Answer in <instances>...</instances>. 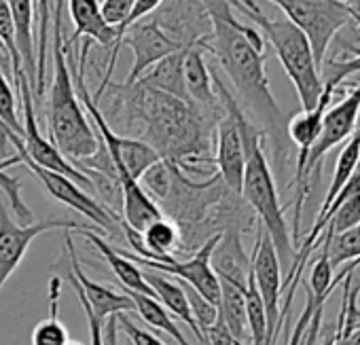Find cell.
<instances>
[{"instance_id": "38", "label": "cell", "mask_w": 360, "mask_h": 345, "mask_svg": "<svg viewBox=\"0 0 360 345\" xmlns=\"http://www.w3.org/2000/svg\"><path fill=\"white\" fill-rule=\"evenodd\" d=\"M345 7L349 9V15H352V20L360 24V0H347Z\"/></svg>"}, {"instance_id": "39", "label": "cell", "mask_w": 360, "mask_h": 345, "mask_svg": "<svg viewBox=\"0 0 360 345\" xmlns=\"http://www.w3.org/2000/svg\"><path fill=\"white\" fill-rule=\"evenodd\" d=\"M64 345H83V343H79V341H72V339H68V341H66Z\"/></svg>"}, {"instance_id": "9", "label": "cell", "mask_w": 360, "mask_h": 345, "mask_svg": "<svg viewBox=\"0 0 360 345\" xmlns=\"http://www.w3.org/2000/svg\"><path fill=\"white\" fill-rule=\"evenodd\" d=\"M221 235H212L210 240H206L195 252L193 256L180 261L176 256H155V259H142L134 252L121 250L129 261L140 263L144 269L150 271H159V273H172L174 278H178L183 284H189L193 290H198L206 301H210L212 305L219 307V299H221V284H219V275L212 269V252L214 246L219 244Z\"/></svg>"}, {"instance_id": "8", "label": "cell", "mask_w": 360, "mask_h": 345, "mask_svg": "<svg viewBox=\"0 0 360 345\" xmlns=\"http://www.w3.org/2000/svg\"><path fill=\"white\" fill-rule=\"evenodd\" d=\"M269 3L305 32L318 68L326 60L337 32L352 22L349 9L337 0H269Z\"/></svg>"}, {"instance_id": "6", "label": "cell", "mask_w": 360, "mask_h": 345, "mask_svg": "<svg viewBox=\"0 0 360 345\" xmlns=\"http://www.w3.org/2000/svg\"><path fill=\"white\" fill-rule=\"evenodd\" d=\"M358 115H360V81L349 91H345L335 106H328L324 117H322L320 134H318L314 146L309 148V155H307L303 171H301V178L295 183V187H297L295 212H292V233H295V237L299 235V221H301L303 204H305V200H307V195L311 191L314 181L320 178L324 157L335 146L343 144L354 134Z\"/></svg>"}, {"instance_id": "17", "label": "cell", "mask_w": 360, "mask_h": 345, "mask_svg": "<svg viewBox=\"0 0 360 345\" xmlns=\"http://www.w3.org/2000/svg\"><path fill=\"white\" fill-rule=\"evenodd\" d=\"M335 91L328 87H322V93L318 98V104L311 110H301L295 117H290V121L286 123V134L288 140L299 148V159H297V171H295V183L301 178V171L305 165V159L309 155V148L314 146L318 134H320V125H322V117L333 100Z\"/></svg>"}, {"instance_id": "29", "label": "cell", "mask_w": 360, "mask_h": 345, "mask_svg": "<svg viewBox=\"0 0 360 345\" xmlns=\"http://www.w3.org/2000/svg\"><path fill=\"white\" fill-rule=\"evenodd\" d=\"M0 43L5 45V49L11 56V74H13V83L18 87L24 70H22V58H20L18 43H15V26H13V18H11L7 0H0Z\"/></svg>"}, {"instance_id": "5", "label": "cell", "mask_w": 360, "mask_h": 345, "mask_svg": "<svg viewBox=\"0 0 360 345\" xmlns=\"http://www.w3.org/2000/svg\"><path fill=\"white\" fill-rule=\"evenodd\" d=\"M229 5H233L261 28L263 39L269 41L284 72L292 81L297 96L301 100V108L311 110L322 93V81L320 68L314 60V51L305 32L299 26H295L288 18L265 15L257 5V0H229Z\"/></svg>"}, {"instance_id": "20", "label": "cell", "mask_w": 360, "mask_h": 345, "mask_svg": "<svg viewBox=\"0 0 360 345\" xmlns=\"http://www.w3.org/2000/svg\"><path fill=\"white\" fill-rule=\"evenodd\" d=\"M144 280L146 284L150 286V290L155 292V299L180 322H185L193 337L202 343V345H208L204 332L198 328L195 320H193V313H191V305H189V299H187V292H185V286L178 284L169 278H165L163 273L159 271H150V269H144Z\"/></svg>"}, {"instance_id": "18", "label": "cell", "mask_w": 360, "mask_h": 345, "mask_svg": "<svg viewBox=\"0 0 360 345\" xmlns=\"http://www.w3.org/2000/svg\"><path fill=\"white\" fill-rule=\"evenodd\" d=\"M79 233H81L85 240H89L91 246L102 254L104 263H108L112 275L119 280V284H121L123 290H131V292H142V294L155 297V292L150 290V286H148L146 280H144V271H142L134 261H129L119 248L110 246L102 235H98L96 231L87 229V227L79 229Z\"/></svg>"}, {"instance_id": "4", "label": "cell", "mask_w": 360, "mask_h": 345, "mask_svg": "<svg viewBox=\"0 0 360 345\" xmlns=\"http://www.w3.org/2000/svg\"><path fill=\"white\" fill-rule=\"evenodd\" d=\"M236 119L244 142V178H242V191L240 197L246 202V206L259 216V225L265 229L269 240L274 242V248L278 252V259L282 265H292L295 259V244L290 240V229L286 225L284 208L278 197L274 171L267 163L265 150H263V131L244 115L240 104L236 106Z\"/></svg>"}, {"instance_id": "16", "label": "cell", "mask_w": 360, "mask_h": 345, "mask_svg": "<svg viewBox=\"0 0 360 345\" xmlns=\"http://www.w3.org/2000/svg\"><path fill=\"white\" fill-rule=\"evenodd\" d=\"M68 13L75 24V32L64 43V49H70L81 39H91L108 49L115 47L117 28L104 22L98 0H68Z\"/></svg>"}, {"instance_id": "12", "label": "cell", "mask_w": 360, "mask_h": 345, "mask_svg": "<svg viewBox=\"0 0 360 345\" xmlns=\"http://www.w3.org/2000/svg\"><path fill=\"white\" fill-rule=\"evenodd\" d=\"M53 229H83V225L75 223V221H62V219H47V221H39V223H30V225H22L15 223L9 214V210L5 208L3 200H0V290L7 284V280L13 275V271L20 267V263L24 261L30 244Z\"/></svg>"}, {"instance_id": "27", "label": "cell", "mask_w": 360, "mask_h": 345, "mask_svg": "<svg viewBox=\"0 0 360 345\" xmlns=\"http://www.w3.org/2000/svg\"><path fill=\"white\" fill-rule=\"evenodd\" d=\"M328 261L330 267H339L343 263L360 261V223L339 235L330 237L328 244Z\"/></svg>"}, {"instance_id": "25", "label": "cell", "mask_w": 360, "mask_h": 345, "mask_svg": "<svg viewBox=\"0 0 360 345\" xmlns=\"http://www.w3.org/2000/svg\"><path fill=\"white\" fill-rule=\"evenodd\" d=\"M60 292L62 280L53 275L49 280V315L41 320L32 330V345H64L70 337L66 326L60 322Z\"/></svg>"}, {"instance_id": "30", "label": "cell", "mask_w": 360, "mask_h": 345, "mask_svg": "<svg viewBox=\"0 0 360 345\" xmlns=\"http://www.w3.org/2000/svg\"><path fill=\"white\" fill-rule=\"evenodd\" d=\"M0 191L5 193V197H7V204H9L11 212L20 219V223H22V225H30V223H34V221H32V212H30V208H28V206L24 204V200H22V181H20V178H15V176H9L3 165H0Z\"/></svg>"}, {"instance_id": "40", "label": "cell", "mask_w": 360, "mask_h": 345, "mask_svg": "<svg viewBox=\"0 0 360 345\" xmlns=\"http://www.w3.org/2000/svg\"><path fill=\"white\" fill-rule=\"evenodd\" d=\"M337 3H343V5H345V3H347V0H337Z\"/></svg>"}, {"instance_id": "24", "label": "cell", "mask_w": 360, "mask_h": 345, "mask_svg": "<svg viewBox=\"0 0 360 345\" xmlns=\"http://www.w3.org/2000/svg\"><path fill=\"white\" fill-rule=\"evenodd\" d=\"M360 163V127L354 129V134L345 140L343 148L339 150L337 155V161H335V171H333V181L328 185V191L324 195V202L318 210V214H324L326 208L333 204V200L339 195V191L345 187V183L349 181V176L354 174V169L358 167Z\"/></svg>"}, {"instance_id": "28", "label": "cell", "mask_w": 360, "mask_h": 345, "mask_svg": "<svg viewBox=\"0 0 360 345\" xmlns=\"http://www.w3.org/2000/svg\"><path fill=\"white\" fill-rule=\"evenodd\" d=\"M358 24V22H356ZM360 26V24H358ZM354 74H360V56L356 58H349V60H324L322 66H320V81H322V87H328L333 89L335 93L341 91L343 83L354 77Z\"/></svg>"}, {"instance_id": "11", "label": "cell", "mask_w": 360, "mask_h": 345, "mask_svg": "<svg viewBox=\"0 0 360 345\" xmlns=\"http://www.w3.org/2000/svg\"><path fill=\"white\" fill-rule=\"evenodd\" d=\"M18 91H20V102H22V108H24V131H22V146L26 150V155L41 167L45 169H51V171H58V174H64L68 178H72L75 183L79 185H87L89 189H94L91 181L83 174L79 167L72 165V161H68L60 150L58 146L45 138L39 129V123H37V110H34V98H32V87L26 79V74L22 72L20 77V83H18Z\"/></svg>"}, {"instance_id": "36", "label": "cell", "mask_w": 360, "mask_h": 345, "mask_svg": "<svg viewBox=\"0 0 360 345\" xmlns=\"http://www.w3.org/2000/svg\"><path fill=\"white\" fill-rule=\"evenodd\" d=\"M204 334H206L208 345H242V343H238V341L231 337V332L227 330V326L223 324L221 318H217V322H214L212 326H208V328L204 330Z\"/></svg>"}, {"instance_id": "15", "label": "cell", "mask_w": 360, "mask_h": 345, "mask_svg": "<svg viewBox=\"0 0 360 345\" xmlns=\"http://www.w3.org/2000/svg\"><path fill=\"white\" fill-rule=\"evenodd\" d=\"M183 74H185V87L191 98V102L202 108L208 115L223 117L225 108L214 91L212 74L208 70V64L204 60V49L193 45L185 49V60H183Z\"/></svg>"}, {"instance_id": "1", "label": "cell", "mask_w": 360, "mask_h": 345, "mask_svg": "<svg viewBox=\"0 0 360 345\" xmlns=\"http://www.w3.org/2000/svg\"><path fill=\"white\" fill-rule=\"evenodd\" d=\"M123 100L125 125L138 129L157 155L185 174L206 176L214 165V129L221 117L208 115L193 102L178 100L142 83L117 87ZM212 176V174H210Z\"/></svg>"}, {"instance_id": "19", "label": "cell", "mask_w": 360, "mask_h": 345, "mask_svg": "<svg viewBox=\"0 0 360 345\" xmlns=\"http://www.w3.org/2000/svg\"><path fill=\"white\" fill-rule=\"evenodd\" d=\"M13 26H15V43L22 58V70L32 87V96L37 89V47H34V0H7Z\"/></svg>"}, {"instance_id": "33", "label": "cell", "mask_w": 360, "mask_h": 345, "mask_svg": "<svg viewBox=\"0 0 360 345\" xmlns=\"http://www.w3.org/2000/svg\"><path fill=\"white\" fill-rule=\"evenodd\" d=\"M117 322H119L121 332L127 337V341H129L131 345H167V343H163L157 334H153V332L144 330L142 326H138V324L129 318V313H117Z\"/></svg>"}, {"instance_id": "7", "label": "cell", "mask_w": 360, "mask_h": 345, "mask_svg": "<svg viewBox=\"0 0 360 345\" xmlns=\"http://www.w3.org/2000/svg\"><path fill=\"white\" fill-rule=\"evenodd\" d=\"M0 131H3V138H7L13 148H15V157H18V163L26 165L32 174L41 181V185L45 187V191L58 200L60 204L81 212L83 216H87L96 227H100L106 235H115L119 227H123V221L121 216H117L115 210H110L106 204H100L96 197H91L87 191L81 189L79 183H75L72 178L64 176V174H58V171H51V169H45L41 165H37L24 150L22 146V138L11 131L9 127H5L3 123H0Z\"/></svg>"}, {"instance_id": "13", "label": "cell", "mask_w": 360, "mask_h": 345, "mask_svg": "<svg viewBox=\"0 0 360 345\" xmlns=\"http://www.w3.org/2000/svg\"><path fill=\"white\" fill-rule=\"evenodd\" d=\"M121 47H129L134 51V64H131V70H129L127 81H125V85H134L148 68H153L163 58H167L180 49H185L187 45L176 41L153 18L150 22L142 20V22L129 26L127 32L123 34L121 43H119V49Z\"/></svg>"}, {"instance_id": "10", "label": "cell", "mask_w": 360, "mask_h": 345, "mask_svg": "<svg viewBox=\"0 0 360 345\" xmlns=\"http://www.w3.org/2000/svg\"><path fill=\"white\" fill-rule=\"evenodd\" d=\"M250 271L255 275L257 290L265 305L267 315V345H276L280 326L284 324L280 313L282 299V263L274 248V242L261 225H257V244L250 259Z\"/></svg>"}, {"instance_id": "41", "label": "cell", "mask_w": 360, "mask_h": 345, "mask_svg": "<svg viewBox=\"0 0 360 345\" xmlns=\"http://www.w3.org/2000/svg\"><path fill=\"white\" fill-rule=\"evenodd\" d=\"M127 345H131V343H129V341H127Z\"/></svg>"}, {"instance_id": "37", "label": "cell", "mask_w": 360, "mask_h": 345, "mask_svg": "<svg viewBox=\"0 0 360 345\" xmlns=\"http://www.w3.org/2000/svg\"><path fill=\"white\" fill-rule=\"evenodd\" d=\"M322 345H360V328L349 330L341 324L335 326V330L326 337Z\"/></svg>"}, {"instance_id": "21", "label": "cell", "mask_w": 360, "mask_h": 345, "mask_svg": "<svg viewBox=\"0 0 360 345\" xmlns=\"http://www.w3.org/2000/svg\"><path fill=\"white\" fill-rule=\"evenodd\" d=\"M221 284V299H219V318L231 332V337L246 345L248 332V320H246V284L219 278Z\"/></svg>"}, {"instance_id": "26", "label": "cell", "mask_w": 360, "mask_h": 345, "mask_svg": "<svg viewBox=\"0 0 360 345\" xmlns=\"http://www.w3.org/2000/svg\"><path fill=\"white\" fill-rule=\"evenodd\" d=\"M37 24H39V49H37V89H34V106H41L47 81V51L51 41V0H37Z\"/></svg>"}, {"instance_id": "22", "label": "cell", "mask_w": 360, "mask_h": 345, "mask_svg": "<svg viewBox=\"0 0 360 345\" xmlns=\"http://www.w3.org/2000/svg\"><path fill=\"white\" fill-rule=\"evenodd\" d=\"M187 49V47H185ZM185 49H180L167 58H163L161 62H157L153 68H148L140 79L138 83L150 87V89H157V91H163L167 96H174L178 100H185V102H191L189 93H187V87H185V74H183V60H185Z\"/></svg>"}, {"instance_id": "35", "label": "cell", "mask_w": 360, "mask_h": 345, "mask_svg": "<svg viewBox=\"0 0 360 345\" xmlns=\"http://www.w3.org/2000/svg\"><path fill=\"white\" fill-rule=\"evenodd\" d=\"M318 305H324V303L316 301V297L307 290L305 307H303V311H301V315H299V320H297V324H295V330H292V334H290V339H288L286 345H299V343H301V339H303V334H305V330H307V326H309V320H311V315H314V309H316Z\"/></svg>"}, {"instance_id": "42", "label": "cell", "mask_w": 360, "mask_h": 345, "mask_svg": "<svg viewBox=\"0 0 360 345\" xmlns=\"http://www.w3.org/2000/svg\"><path fill=\"white\" fill-rule=\"evenodd\" d=\"M98 3H102V0H98Z\"/></svg>"}, {"instance_id": "32", "label": "cell", "mask_w": 360, "mask_h": 345, "mask_svg": "<svg viewBox=\"0 0 360 345\" xmlns=\"http://www.w3.org/2000/svg\"><path fill=\"white\" fill-rule=\"evenodd\" d=\"M185 292H187V299H189V305H191V313H193V320L198 324V328L204 332L208 326H212L219 318V307L212 305L210 301H206L198 290H193L189 284H185ZM206 337V334H204Z\"/></svg>"}, {"instance_id": "31", "label": "cell", "mask_w": 360, "mask_h": 345, "mask_svg": "<svg viewBox=\"0 0 360 345\" xmlns=\"http://www.w3.org/2000/svg\"><path fill=\"white\" fill-rule=\"evenodd\" d=\"M0 123L9 127L11 131H15L18 136H22L24 131V125L20 123V117H18V100L3 68H0Z\"/></svg>"}, {"instance_id": "14", "label": "cell", "mask_w": 360, "mask_h": 345, "mask_svg": "<svg viewBox=\"0 0 360 345\" xmlns=\"http://www.w3.org/2000/svg\"><path fill=\"white\" fill-rule=\"evenodd\" d=\"M64 244H66L68 263H70L68 273L77 280V284L81 286V290H83V294H85L89 307H91L102 320H106V318H110V315H117V313H134V311H136L131 299H129L123 290L119 292V290H115V288H110V286H106V284H98V282H94V280L83 271V267H81V263H79L77 248H75V244H72V240H70L68 233H66V237H64Z\"/></svg>"}, {"instance_id": "2", "label": "cell", "mask_w": 360, "mask_h": 345, "mask_svg": "<svg viewBox=\"0 0 360 345\" xmlns=\"http://www.w3.org/2000/svg\"><path fill=\"white\" fill-rule=\"evenodd\" d=\"M200 3L212 24L206 51L219 60L223 72L236 87L240 108L263 131V136L269 138L274 161L280 169H284L290 146L286 134L288 121L269 89V79L265 72L267 53L257 51L246 41L244 24L236 20L229 0H200Z\"/></svg>"}, {"instance_id": "34", "label": "cell", "mask_w": 360, "mask_h": 345, "mask_svg": "<svg viewBox=\"0 0 360 345\" xmlns=\"http://www.w3.org/2000/svg\"><path fill=\"white\" fill-rule=\"evenodd\" d=\"M134 3H136V0H102L100 11H102L104 22L117 28L129 15Z\"/></svg>"}, {"instance_id": "23", "label": "cell", "mask_w": 360, "mask_h": 345, "mask_svg": "<svg viewBox=\"0 0 360 345\" xmlns=\"http://www.w3.org/2000/svg\"><path fill=\"white\" fill-rule=\"evenodd\" d=\"M131 303H134V309L136 313L155 330H163L165 334H169L178 345H191L185 337V332L180 330V326L176 324V318L155 299V297H148V294H142V292H131V290H123Z\"/></svg>"}, {"instance_id": "3", "label": "cell", "mask_w": 360, "mask_h": 345, "mask_svg": "<svg viewBox=\"0 0 360 345\" xmlns=\"http://www.w3.org/2000/svg\"><path fill=\"white\" fill-rule=\"evenodd\" d=\"M62 7L64 0H56V9L51 11L53 77H51L49 100H47V131H49V140L58 146V150L75 165L98 152L100 138L98 131L91 129L87 115L81 108V100L75 91V81L64 49Z\"/></svg>"}]
</instances>
